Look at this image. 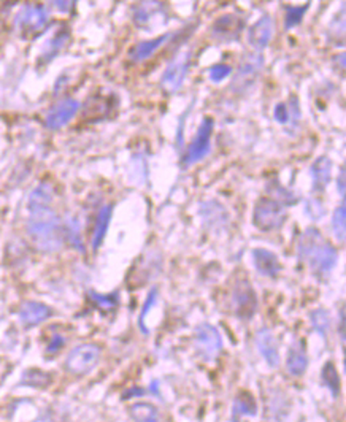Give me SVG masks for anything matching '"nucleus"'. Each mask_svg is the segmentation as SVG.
<instances>
[{"label":"nucleus","instance_id":"nucleus-42","mask_svg":"<svg viewBox=\"0 0 346 422\" xmlns=\"http://www.w3.org/2000/svg\"><path fill=\"white\" fill-rule=\"evenodd\" d=\"M145 393H146V391L143 389V387H132V389H127L126 392H124L123 400H129V398H134V397H143Z\"/></svg>","mask_w":346,"mask_h":422},{"label":"nucleus","instance_id":"nucleus-13","mask_svg":"<svg viewBox=\"0 0 346 422\" xmlns=\"http://www.w3.org/2000/svg\"><path fill=\"white\" fill-rule=\"evenodd\" d=\"M79 110V102L75 99H64L59 104H56L51 110L48 111L47 119V127L51 130L62 129L64 125L69 124Z\"/></svg>","mask_w":346,"mask_h":422},{"label":"nucleus","instance_id":"nucleus-20","mask_svg":"<svg viewBox=\"0 0 346 422\" xmlns=\"http://www.w3.org/2000/svg\"><path fill=\"white\" fill-rule=\"evenodd\" d=\"M172 38H173V32L164 33V36H159L152 40H145V42H140L135 45L132 49H130V54H129L130 59H132L134 62L148 61L164 47V45L172 42Z\"/></svg>","mask_w":346,"mask_h":422},{"label":"nucleus","instance_id":"nucleus-22","mask_svg":"<svg viewBox=\"0 0 346 422\" xmlns=\"http://www.w3.org/2000/svg\"><path fill=\"white\" fill-rule=\"evenodd\" d=\"M113 205L107 203L99 210L97 218H95V226H94V233H93V242H91V247H93L94 251H97L102 243H104L107 232H109L110 222H111V216H113Z\"/></svg>","mask_w":346,"mask_h":422},{"label":"nucleus","instance_id":"nucleus-44","mask_svg":"<svg viewBox=\"0 0 346 422\" xmlns=\"http://www.w3.org/2000/svg\"><path fill=\"white\" fill-rule=\"evenodd\" d=\"M340 329H338V332H340V338H342V343L345 345V308H342V310H340Z\"/></svg>","mask_w":346,"mask_h":422},{"label":"nucleus","instance_id":"nucleus-18","mask_svg":"<svg viewBox=\"0 0 346 422\" xmlns=\"http://www.w3.org/2000/svg\"><path fill=\"white\" fill-rule=\"evenodd\" d=\"M308 368V354H307V347H305L304 340H299L296 343H292V346L289 347L288 351V357H286V372L294 376V378H299L302 376Z\"/></svg>","mask_w":346,"mask_h":422},{"label":"nucleus","instance_id":"nucleus-17","mask_svg":"<svg viewBox=\"0 0 346 422\" xmlns=\"http://www.w3.org/2000/svg\"><path fill=\"white\" fill-rule=\"evenodd\" d=\"M53 315V310L48 305L40 304V302H24L19 308V321L24 324L26 327L38 326L47 321Z\"/></svg>","mask_w":346,"mask_h":422},{"label":"nucleus","instance_id":"nucleus-38","mask_svg":"<svg viewBox=\"0 0 346 422\" xmlns=\"http://www.w3.org/2000/svg\"><path fill=\"white\" fill-rule=\"evenodd\" d=\"M232 73V67L228 64H214L213 67H210L208 70V78L210 81L213 83H221L224 81L226 78L230 77Z\"/></svg>","mask_w":346,"mask_h":422},{"label":"nucleus","instance_id":"nucleus-10","mask_svg":"<svg viewBox=\"0 0 346 422\" xmlns=\"http://www.w3.org/2000/svg\"><path fill=\"white\" fill-rule=\"evenodd\" d=\"M245 26H246L245 16L230 11V13H224L218 16V18L213 21L212 29H210V36H212L214 42L232 43L240 38L242 32L245 31Z\"/></svg>","mask_w":346,"mask_h":422},{"label":"nucleus","instance_id":"nucleus-27","mask_svg":"<svg viewBox=\"0 0 346 422\" xmlns=\"http://www.w3.org/2000/svg\"><path fill=\"white\" fill-rule=\"evenodd\" d=\"M62 226H64V240L69 242L73 248L79 251V253H84L86 248H84L81 229H79L78 219L67 218L65 222H62Z\"/></svg>","mask_w":346,"mask_h":422},{"label":"nucleus","instance_id":"nucleus-26","mask_svg":"<svg viewBox=\"0 0 346 422\" xmlns=\"http://www.w3.org/2000/svg\"><path fill=\"white\" fill-rule=\"evenodd\" d=\"M54 201V192L48 182H42L38 185L36 189L32 191L29 197V203L27 208L36 210V208H43V207H51V203Z\"/></svg>","mask_w":346,"mask_h":422},{"label":"nucleus","instance_id":"nucleus-11","mask_svg":"<svg viewBox=\"0 0 346 422\" xmlns=\"http://www.w3.org/2000/svg\"><path fill=\"white\" fill-rule=\"evenodd\" d=\"M189 67H191V53L188 51H181L178 56L168 62V65L164 70L162 77H161V86L164 91L168 94L178 93L180 88L183 86L186 77L189 73Z\"/></svg>","mask_w":346,"mask_h":422},{"label":"nucleus","instance_id":"nucleus-29","mask_svg":"<svg viewBox=\"0 0 346 422\" xmlns=\"http://www.w3.org/2000/svg\"><path fill=\"white\" fill-rule=\"evenodd\" d=\"M321 383L324 384L329 391H331L333 398H338L340 396V376L337 372V367L333 362H326L322 365L321 370Z\"/></svg>","mask_w":346,"mask_h":422},{"label":"nucleus","instance_id":"nucleus-40","mask_svg":"<svg viewBox=\"0 0 346 422\" xmlns=\"http://www.w3.org/2000/svg\"><path fill=\"white\" fill-rule=\"evenodd\" d=\"M49 3L62 15H70L77 7V0H49Z\"/></svg>","mask_w":346,"mask_h":422},{"label":"nucleus","instance_id":"nucleus-12","mask_svg":"<svg viewBox=\"0 0 346 422\" xmlns=\"http://www.w3.org/2000/svg\"><path fill=\"white\" fill-rule=\"evenodd\" d=\"M196 350L203 361H213L223 351V338L218 329L208 322H202L196 327Z\"/></svg>","mask_w":346,"mask_h":422},{"label":"nucleus","instance_id":"nucleus-15","mask_svg":"<svg viewBox=\"0 0 346 422\" xmlns=\"http://www.w3.org/2000/svg\"><path fill=\"white\" fill-rule=\"evenodd\" d=\"M254 343L259 351V354L270 368H276L280 365V346H278L276 336L269 329H260L254 335Z\"/></svg>","mask_w":346,"mask_h":422},{"label":"nucleus","instance_id":"nucleus-21","mask_svg":"<svg viewBox=\"0 0 346 422\" xmlns=\"http://www.w3.org/2000/svg\"><path fill=\"white\" fill-rule=\"evenodd\" d=\"M274 118L278 124L296 127L300 121V107L297 97L291 95L289 102H280V104H276L274 110Z\"/></svg>","mask_w":346,"mask_h":422},{"label":"nucleus","instance_id":"nucleus-39","mask_svg":"<svg viewBox=\"0 0 346 422\" xmlns=\"http://www.w3.org/2000/svg\"><path fill=\"white\" fill-rule=\"evenodd\" d=\"M305 213L308 214V218L317 221V219L324 218L326 208H324V205L321 203V201H317V198H311V201L305 203Z\"/></svg>","mask_w":346,"mask_h":422},{"label":"nucleus","instance_id":"nucleus-25","mask_svg":"<svg viewBox=\"0 0 346 422\" xmlns=\"http://www.w3.org/2000/svg\"><path fill=\"white\" fill-rule=\"evenodd\" d=\"M67 42H69V32H67L65 29H61L47 43V47H45L42 56H40V62H43V64H48V62L53 61L56 56H58L61 51L65 48Z\"/></svg>","mask_w":346,"mask_h":422},{"label":"nucleus","instance_id":"nucleus-36","mask_svg":"<svg viewBox=\"0 0 346 422\" xmlns=\"http://www.w3.org/2000/svg\"><path fill=\"white\" fill-rule=\"evenodd\" d=\"M332 233L336 240L340 243H345L346 235V207L345 202H342L336 208L332 214Z\"/></svg>","mask_w":346,"mask_h":422},{"label":"nucleus","instance_id":"nucleus-34","mask_svg":"<svg viewBox=\"0 0 346 422\" xmlns=\"http://www.w3.org/2000/svg\"><path fill=\"white\" fill-rule=\"evenodd\" d=\"M157 300H159V290H157V288H151L148 295H146L143 306H141V311H140L139 321H137L141 334H145V335L150 334V329H148V326H146V318H148L152 308L157 305Z\"/></svg>","mask_w":346,"mask_h":422},{"label":"nucleus","instance_id":"nucleus-37","mask_svg":"<svg viewBox=\"0 0 346 422\" xmlns=\"http://www.w3.org/2000/svg\"><path fill=\"white\" fill-rule=\"evenodd\" d=\"M269 192L272 194L270 197L276 198V201L281 202L285 207L286 205H294L297 202L296 196H294L291 191H288L286 187H283L278 181H274V185H272V191H269Z\"/></svg>","mask_w":346,"mask_h":422},{"label":"nucleus","instance_id":"nucleus-9","mask_svg":"<svg viewBox=\"0 0 346 422\" xmlns=\"http://www.w3.org/2000/svg\"><path fill=\"white\" fill-rule=\"evenodd\" d=\"M232 311L240 321H249L256 315L259 300L248 279H238L230 295Z\"/></svg>","mask_w":346,"mask_h":422},{"label":"nucleus","instance_id":"nucleus-33","mask_svg":"<svg viewBox=\"0 0 346 422\" xmlns=\"http://www.w3.org/2000/svg\"><path fill=\"white\" fill-rule=\"evenodd\" d=\"M51 375L47 372H42V370L38 368H29L26 370L24 375H22L21 380V386H31V387H47L51 384Z\"/></svg>","mask_w":346,"mask_h":422},{"label":"nucleus","instance_id":"nucleus-23","mask_svg":"<svg viewBox=\"0 0 346 422\" xmlns=\"http://www.w3.org/2000/svg\"><path fill=\"white\" fill-rule=\"evenodd\" d=\"M258 414V403L249 392H238L232 403V421H240L242 416L254 418Z\"/></svg>","mask_w":346,"mask_h":422},{"label":"nucleus","instance_id":"nucleus-1","mask_svg":"<svg viewBox=\"0 0 346 422\" xmlns=\"http://www.w3.org/2000/svg\"><path fill=\"white\" fill-rule=\"evenodd\" d=\"M297 259L308 265V270L320 279L331 275L337 265L338 253L316 227H308L299 238Z\"/></svg>","mask_w":346,"mask_h":422},{"label":"nucleus","instance_id":"nucleus-14","mask_svg":"<svg viewBox=\"0 0 346 422\" xmlns=\"http://www.w3.org/2000/svg\"><path fill=\"white\" fill-rule=\"evenodd\" d=\"M275 32V19L269 15H264L262 18L258 19L248 31V42L251 47L260 51L265 49L270 45Z\"/></svg>","mask_w":346,"mask_h":422},{"label":"nucleus","instance_id":"nucleus-8","mask_svg":"<svg viewBox=\"0 0 346 422\" xmlns=\"http://www.w3.org/2000/svg\"><path fill=\"white\" fill-rule=\"evenodd\" d=\"M213 129H214L213 118H203L197 129V134L194 135V139H192L189 146L186 148L183 159H181V164H183L184 167H191V165L202 162L203 159L208 156L210 145H212Z\"/></svg>","mask_w":346,"mask_h":422},{"label":"nucleus","instance_id":"nucleus-35","mask_svg":"<svg viewBox=\"0 0 346 422\" xmlns=\"http://www.w3.org/2000/svg\"><path fill=\"white\" fill-rule=\"evenodd\" d=\"M88 297L93 300V304L100 308L102 311H111L119 305V292L115 290L111 294H99L95 290H89Z\"/></svg>","mask_w":346,"mask_h":422},{"label":"nucleus","instance_id":"nucleus-5","mask_svg":"<svg viewBox=\"0 0 346 422\" xmlns=\"http://www.w3.org/2000/svg\"><path fill=\"white\" fill-rule=\"evenodd\" d=\"M264 70V56L260 51L248 53L242 58L240 64L232 79L230 89L235 94H245L248 89H251Z\"/></svg>","mask_w":346,"mask_h":422},{"label":"nucleus","instance_id":"nucleus-4","mask_svg":"<svg viewBox=\"0 0 346 422\" xmlns=\"http://www.w3.org/2000/svg\"><path fill=\"white\" fill-rule=\"evenodd\" d=\"M170 11L162 0H139L132 7V21L139 29L151 31L157 26H166Z\"/></svg>","mask_w":346,"mask_h":422},{"label":"nucleus","instance_id":"nucleus-19","mask_svg":"<svg viewBox=\"0 0 346 422\" xmlns=\"http://www.w3.org/2000/svg\"><path fill=\"white\" fill-rule=\"evenodd\" d=\"M311 189L315 194H322L332 178V161L327 156L317 157L310 167Z\"/></svg>","mask_w":346,"mask_h":422},{"label":"nucleus","instance_id":"nucleus-32","mask_svg":"<svg viewBox=\"0 0 346 422\" xmlns=\"http://www.w3.org/2000/svg\"><path fill=\"white\" fill-rule=\"evenodd\" d=\"M310 3H311V0L305 5H299V7H296V5H286L285 7V26L288 31L297 27L300 22L304 21L305 13H307L310 8Z\"/></svg>","mask_w":346,"mask_h":422},{"label":"nucleus","instance_id":"nucleus-3","mask_svg":"<svg viewBox=\"0 0 346 422\" xmlns=\"http://www.w3.org/2000/svg\"><path fill=\"white\" fill-rule=\"evenodd\" d=\"M286 207L274 197H260L254 207L253 222L260 232H274L286 222Z\"/></svg>","mask_w":346,"mask_h":422},{"label":"nucleus","instance_id":"nucleus-2","mask_svg":"<svg viewBox=\"0 0 346 422\" xmlns=\"http://www.w3.org/2000/svg\"><path fill=\"white\" fill-rule=\"evenodd\" d=\"M27 233L36 247L43 253H54L64 244V226L51 207L29 210Z\"/></svg>","mask_w":346,"mask_h":422},{"label":"nucleus","instance_id":"nucleus-6","mask_svg":"<svg viewBox=\"0 0 346 422\" xmlns=\"http://www.w3.org/2000/svg\"><path fill=\"white\" fill-rule=\"evenodd\" d=\"M49 22V13L43 5H24L16 15L15 26L19 36L32 38L47 29Z\"/></svg>","mask_w":346,"mask_h":422},{"label":"nucleus","instance_id":"nucleus-16","mask_svg":"<svg viewBox=\"0 0 346 422\" xmlns=\"http://www.w3.org/2000/svg\"><path fill=\"white\" fill-rule=\"evenodd\" d=\"M253 262L256 267V272L260 276L274 279L281 272V264L278 256L274 251L265 248H254L253 249Z\"/></svg>","mask_w":346,"mask_h":422},{"label":"nucleus","instance_id":"nucleus-41","mask_svg":"<svg viewBox=\"0 0 346 422\" xmlns=\"http://www.w3.org/2000/svg\"><path fill=\"white\" fill-rule=\"evenodd\" d=\"M65 345V338L59 334H56L51 336L49 343L47 346V354H56V352H59L62 347Z\"/></svg>","mask_w":346,"mask_h":422},{"label":"nucleus","instance_id":"nucleus-30","mask_svg":"<svg viewBox=\"0 0 346 422\" xmlns=\"http://www.w3.org/2000/svg\"><path fill=\"white\" fill-rule=\"evenodd\" d=\"M130 418L139 422H156L159 421V409L151 403L139 402L134 403L129 409Z\"/></svg>","mask_w":346,"mask_h":422},{"label":"nucleus","instance_id":"nucleus-43","mask_svg":"<svg viewBox=\"0 0 346 422\" xmlns=\"http://www.w3.org/2000/svg\"><path fill=\"white\" fill-rule=\"evenodd\" d=\"M345 167L340 169V173L337 176V191L342 197H345Z\"/></svg>","mask_w":346,"mask_h":422},{"label":"nucleus","instance_id":"nucleus-7","mask_svg":"<svg viewBox=\"0 0 346 422\" xmlns=\"http://www.w3.org/2000/svg\"><path fill=\"white\" fill-rule=\"evenodd\" d=\"M102 357L100 346L94 343L79 345L69 352L65 359V370L75 376L88 375L97 367Z\"/></svg>","mask_w":346,"mask_h":422},{"label":"nucleus","instance_id":"nucleus-24","mask_svg":"<svg viewBox=\"0 0 346 422\" xmlns=\"http://www.w3.org/2000/svg\"><path fill=\"white\" fill-rule=\"evenodd\" d=\"M200 216L207 227H223L228 222V213L217 202H203L200 205Z\"/></svg>","mask_w":346,"mask_h":422},{"label":"nucleus","instance_id":"nucleus-31","mask_svg":"<svg viewBox=\"0 0 346 422\" xmlns=\"http://www.w3.org/2000/svg\"><path fill=\"white\" fill-rule=\"evenodd\" d=\"M346 21H345V5L342 10L338 11V15L333 18L331 27L327 31V38L329 42L336 45V47H343L345 45V29H346Z\"/></svg>","mask_w":346,"mask_h":422},{"label":"nucleus","instance_id":"nucleus-28","mask_svg":"<svg viewBox=\"0 0 346 422\" xmlns=\"http://www.w3.org/2000/svg\"><path fill=\"white\" fill-rule=\"evenodd\" d=\"M310 322L315 332L327 340V335L331 332V315L324 308H316V310L310 311Z\"/></svg>","mask_w":346,"mask_h":422}]
</instances>
